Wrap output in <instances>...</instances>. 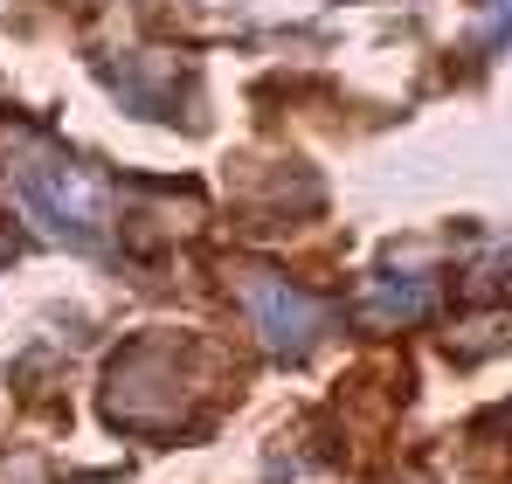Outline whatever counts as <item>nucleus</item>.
Instances as JSON below:
<instances>
[{
  "label": "nucleus",
  "instance_id": "obj_3",
  "mask_svg": "<svg viewBox=\"0 0 512 484\" xmlns=\"http://www.w3.org/2000/svg\"><path fill=\"white\" fill-rule=\"evenodd\" d=\"M243 305H250V319H256V339H263L270 353H284V360L312 353L319 332H326V305L305 298L298 284H284L277 270H250V277H243Z\"/></svg>",
  "mask_w": 512,
  "mask_h": 484
},
{
  "label": "nucleus",
  "instance_id": "obj_2",
  "mask_svg": "<svg viewBox=\"0 0 512 484\" xmlns=\"http://www.w3.org/2000/svg\"><path fill=\"white\" fill-rule=\"evenodd\" d=\"M180 346L173 339H146V346H132L118 367H111V381H104V415L111 422H173V415H187V381H180Z\"/></svg>",
  "mask_w": 512,
  "mask_h": 484
},
{
  "label": "nucleus",
  "instance_id": "obj_1",
  "mask_svg": "<svg viewBox=\"0 0 512 484\" xmlns=\"http://www.w3.org/2000/svg\"><path fill=\"white\" fill-rule=\"evenodd\" d=\"M7 187H14V208L49 242L111 256V194L90 166H77L70 153H21L7 166Z\"/></svg>",
  "mask_w": 512,
  "mask_h": 484
},
{
  "label": "nucleus",
  "instance_id": "obj_4",
  "mask_svg": "<svg viewBox=\"0 0 512 484\" xmlns=\"http://www.w3.org/2000/svg\"><path fill=\"white\" fill-rule=\"evenodd\" d=\"M429 298H436L429 270H416V277H374V291H367V319H381V325L423 319V312H429Z\"/></svg>",
  "mask_w": 512,
  "mask_h": 484
}]
</instances>
